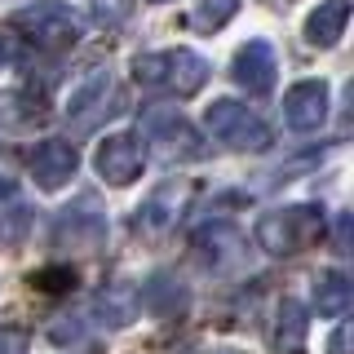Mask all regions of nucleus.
<instances>
[{"mask_svg": "<svg viewBox=\"0 0 354 354\" xmlns=\"http://www.w3.org/2000/svg\"><path fill=\"white\" fill-rule=\"evenodd\" d=\"M257 243L270 257H292V252L310 248L319 235H324V208L319 204H283L270 208L266 217H257Z\"/></svg>", "mask_w": 354, "mask_h": 354, "instance_id": "nucleus-1", "label": "nucleus"}, {"mask_svg": "<svg viewBox=\"0 0 354 354\" xmlns=\"http://www.w3.org/2000/svg\"><path fill=\"white\" fill-rule=\"evenodd\" d=\"M14 27L27 36L36 49H66L80 40V14L62 0H36V5L18 9Z\"/></svg>", "mask_w": 354, "mask_h": 354, "instance_id": "nucleus-2", "label": "nucleus"}, {"mask_svg": "<svg viewBox=\"0 0 354 354\" xmlns=\"http://www.w3.org/2000/svg\"><path fill=\"white\" fill-rule=\"evenodd\" d=\"M138 84H169L177 93H195L208 80V62L191 49H164V53H138L133 58Z\"/></svg>", "mask_w": 354, "mask_h": 354, "instance_id": "nucleus-3", "label": "nucleus"}, {"mask_svg": "<svg viewBox=\"0 0 354 354\" xmlns=\"http://www.w3.org/2000/svg\"><path fill=\"white\" fill-rule=\"evenodd\" d=\"M142 138H147V147L160 155L164 164L195 160V155L204 151V142H199V133L191 129V120L177 115L173 106H151L147 115H142Z\"/></svg>", "mask_w": 354, "mask_h": 354, "instance_id": "nucleus-4", "label": "nucleus"}, {"mask_svg": "<svg viewBox=\"0 0 354 354\" xmlns=\"http://www.w3.org/2000/svg\"><path fill=\"white\" fill-rule=\"evenodd\" d=\"M120 106H124V97L115 93L111 71H88L84 80L71 88V102H66V124H71L75 133H93L97 124H106Z\"/></svg>", "mask_w": 354, "mask_h": 354, "instance_id": "nucleus-5", "label": "nucleus"}, {"mask_svg": "<svg viewBox=\"0 0 354 354\" xmlns=\"http://www.w3.org/2000/svg\"><path fill=\"white\" fill-rule=\"evenodd\" d=\"M204 120H208V129H213V138L226 142L230 151H266L274 142V133L266 129V120L257 111H248L243 102H230V97L213 102Z\"/></svg>", "mask_w": 354, "mask_h": 354, "instance_id": "nucleus-6", "label": "nucleus"}, {"mask_svg": "<svg viewBox=\"0 0 354 354\" xmlns=\"http://www.w3.org/2000/svg\"><path fill=\"white\" fill-rule=\"evenodd\" d=\"M328 120V84L324 80H301L283 93V124L292 133H315Z\"/></svg>", "mask_w": 354, "mask_h": 354, "instance_id": "nucleus-7", "label": "nucleus"}, {"mask_svg": "<svg viewBox=\"0 0 354 354\" xmlns=\"http://www.w3.org/2000/svg\"><path fill=\"white\" fill-rule=\"evenodd\" d=\"M97 177H102L106 186H129L138 182L142 173V142L133 138V133H115V138H106L102 147H97Z\"/></svg>", "mask_w": 354, "mask_h": 354, "instance_id": "nucleus-8", "label": "nucleus"}, {"mask_svg": "<svg viewBox=\"0 0 354 354\" xmlns=\"http://www.w3.org/2000/svg\"><path fill=\"white\" fill-rule=\"evenodd\" d=\"M31 177H36L40 191H62L75 177V151L62 138H49L31 151Z\"/></svg>", "mask_w": 354, "mask_h": 354, "instance_id": "nucleus-9", "label": "nucleus"}, {"mask_svg": "<svg viewBox=\"0 0 354 354\" xmlns=\"http://www.w3.org/2000/svg\"><path fill=\"white\" fill-rule=\"evenodd\" d=\"M230 75H235V84L248 88V93H270V88H274V49L266 40H248L235 53Z\"/></svg>", "mask_w": 354, "mask_h": 354, "instance_id": "nucleus-10", "label": "nucleus"}, {"mask_svg": "<svg viewBox=\"0 0 354 354\" xmlns=\"http://www.w3.org/2000/svg\"><path fill=\"white\" fill-rule=\"evenodd\" d=\"M346 22H350V0H324L306 18V40L315 49H332V44L346 36Z\"/></svg>", "mask_w": 354, "mask_h": 354, "instance_id": "nucleus-11", "label": "nucleus"}, {"mask_svg": "<svg viewBox=\"0 0 354 354\" xmlns=\"http://www.w3.org/2000/svg\"><path fill=\"white\" fill-rule=\"evenodd\" d=\"M182 186H160L147 204H142L138 213V230H147V235H164V230L177 221V213H182Z\"/></svg>", "mask_w": 354, "mask_h": 354, "instance_id": "nucleus-12", "label": "nucleus"}, {"mask_svg": "<svg viewBox=\"0 0 354 354\" xmlns=\"http://www.w3.org/2000/svg\"><path fill=\"white\" fill-rule=\"evenodd\" d=\"M31 226V208L9 177H0V239H22Z\"/></svg>", "mask_w": 354, "mask_h": 354, "instance_id": "nucleus-13", "label": "nucleus"}, {"mask_svg": "<svg viewBox=\"0 0 354 354\" xmlns=\"http://www.w3.org/2000/svg\"><path fill=\"white\" fill-rule=\"evenodd\" d=\"M350 297H354V288H350L346 270H319V279H315V310L319 315L337 319L350 306Z\"/></svg>", "mask_w": 354, "mask_h": 354, "instance_id": "nucleus-14", "label": "nucleus"}, {"mask_svg": "<svg viewBox=\"0 0 354 354\" xmlns=\"http://www.w3.org/2000/svg\"><path fill=\"white\" fill-rule=\"evenodd\" d=\"M306 328H310V315L301 310V301H283L279 319H274V350L279 354H301Z\"/></svg>", "mask_w": 354, "mask_h": 354, "instance_id": "nucleus-15", "label": "nucleus"}, {"mask_svg": "<svg viewBox=\"0 0 354 354\" xmlns=\"http://www.w3.org/2000/svg\"><path fill=\"white\" fill-rule=\"evenodd\" d=\"M142 301H147L155 315H173V310L182 315L186 310V288L177 283L173 274H155V279L142 288Z\"/></svg>", "mask_w": 354, "mask_h": 354, "instance_id": "nucleus-16", "label": "nucleus"}, {"mask_svg": "<svg viewBox=\"0 0 354 354\" xmlns=\"http://www.w3.org/2000/svg\"><path fill=\"white\" fill-rule=\"evenodd\" d=\"M235 14H239V0H199L195 14H191V27L199 36H213V31H221Z\"/></svg>", "mask_w": 354, "mask_h": 354, "instance_id": "nucleus-17", "label": "nucleus"}, {"mask_svg": "<svg viewBox=\"0 0 354 354\" xmlns=\"http://www.w3.org/2000/svg\"><path fill=\"white\" fill-rule=\"evenodd\" d=\"M0 354H27V332L0 328Z\"/></svg>", "mask_w": 354, "mask_h": 354, "instance_id": "nucleus-18", "label": "nucleus"}, {"mask_svg": "<svg viewBox=\"0 0 354 354\" xmlns=\"http://www.w3.org/2000/svg\"><path fill=\"white\" fill-rule=\"evenodd\" d=\"M97 14H102L106 22H115L120 14H124V0H97Z\"/></svg>", "mask_w": 354, "mask_h": 354, "instance_id": "nucleus-19", "label": "nucleus"}, {"mask_svg": "<svg viewBox=\"0 0 354 354\" xmlns=\"http://www.w3.org/2000/svg\"><path fill=\"white\" fill-rule=\"evenodd\" d=\"M36 283H40V288H66V283H75V274H71V270H62V274H40Z\"/></svg>", "mask_w": 354, "mask_h": 354, "instance_id": "nucleus-20", "label": "nucleus"}, {"mask_svg": "<svg viewBox=\"0 0 354 354\" xmlns=\"http://www.w3.org/2000/svg\"><path fill=\"white\" fill-rule=\"evenodd\" d=\"M9 62V49H5V40H0V66H5Z\"/></svg>", "mask_w": 354, "mask_h": 354, "instance_id": "nucleus-21", "label": "nucleus"}, {"mask_svg": "<svg viewBox=\"0 0 354 354\" xmlns=\"http://www.w3.org/2000/svg\"><path fill=\"white\" fill-rule=\"evenodd\" d=\"M221 354H235V350H221Z\"/></svg>", "mask_w": 354, "mask_h": 354, "instance_id": "nucleus-22", "label": "nucleus"}, {"mask_svg": "<svg viewBox=\"0 0 354 354\" xmlns=\"http://www.w3.org/2000/svg\"><path fill=\"white\" fill-rule=\"evenodd\" d=\"M155 5H164V0H155Z\"/></svg>", "mask_w": 354, "mask_h": 354, "instance_id": "nucleus-23", "label": "nucleus"}]
</instances>
